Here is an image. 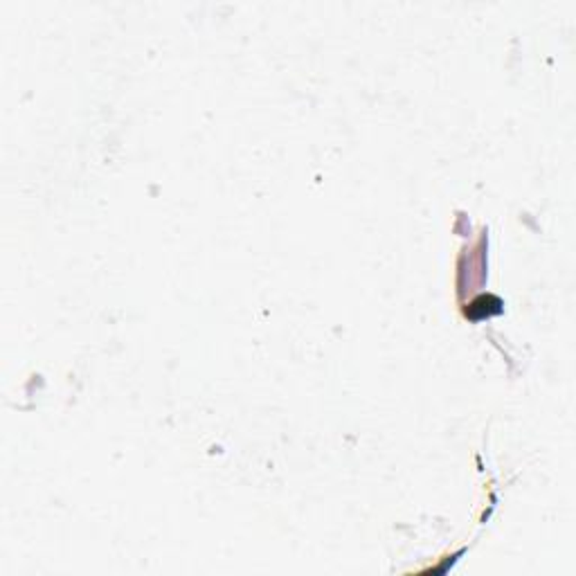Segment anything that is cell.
<instances>
[{
  "instance_id": "obj_1",
  "label": "cell",
  "mask_w": 576,
  "mask_h": 576,
  "mask_svg": "<svg viewBox=\"0 0 576 576\" xmlns=\"http://www.w3.org/2000/svg\"><path fill=\"white\" fill-rule=\"evenodd\" d=\"M502 311V302L493 295H482V298H477L471 306H469V311L466 315L471 317V320H482V317H488V315H495Z\"/></svg>"
}]
</instances>
